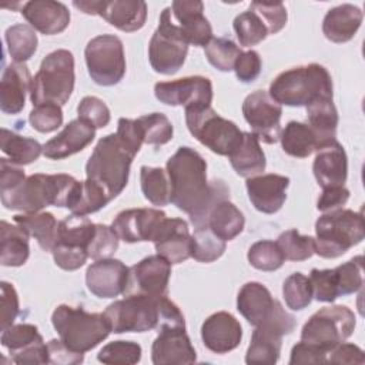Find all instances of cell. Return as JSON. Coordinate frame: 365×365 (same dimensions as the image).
<instances>
[{
    "instance_id": "obj_62",
    "label": "cell",
    "mask_w": 365,
    "mask_h": 365,
    "mask_svg": "<svg viewBox=\"0 0 365 365\" xmlns=\"http://www.w3.org/2000/svg\"><path fill=\"white\" fill-rule=\"evenodd\" d=\"M48 364L57 365H77L84 359V354H78L67 348L61 339H51L47 342Z\"/></svg>"
},
{
    "instance_id": "obj_18",
    "label": "cell",
    "mask_w": 365,
    "mask_h": 365,
    "mask_svg": "<svg viewBox=\"0 0 365 365\" xmlns=\"http://www.w3.org/2000/svg\"><path fill=\"white\" fill-rule=\"evenodd\" d=\"M158 101L167 106L208 107L212 103V84L207 77L190 76L154 86Z\"/></svg>"
},
{
    "instance_id": "obj_46",
    "label": "cell",
    "mask_w": 365,
    "mask_h": 365,
    "mask_svg": "<svg viewBox=\"0 0 365 365\" xmlns=\"http://www.w3.org/2000/svg\"><path fill=\"white\" fill-rule=\"evenodd\" d=\"M248 262L259 271H275L282 267L285 257L277 241L261 240L254 242L247 254Z\"/></svg>"
},
{
    "instance_id": "obj_36",
    "label": "cell",
    "mask_w": 365,
    "mask_h": 365,
    "mask_svg": "<svg viewBox=\"0 0 365 365\" xmlns=\"http://www.w3.org/2000/svg\"><path fill=\"white\" fill-rule=\"evenodd\" d=\"M308 125L314 131L318 148L327 143L336 140V125H338V111L334 106L332 98H319L307 106ZM317 148V150H318Z\"/></svg>"
},
{
    "instance_id": "obj_41",
    "label": "cell",
    "mask_w": 365,
    "mask_h": 365,
    "mask_svg": "<svg viewBox=\"0 0 365 365\" xmlns=\"http://www.w3.org/2000/svg\"><path fill=\"white\" fill-rule=\"evenodd\" d=\"M140 184L144 198L148 200L153 205L163 207L171 202V187L165 170L160 167L143 165L140 168Z\"/></svg>"
},
{
    "instance_id": "obj_21",
    "label": "cell",
    "mask_w": 365,
    "mask_h": 365,
    "mask_svg": "<svg viewBox=\"0 0 365 365\" xmlns=\"http://www.w3.org/2000/svg\"><path fill=\"white\" fill-rule=\"evenodd\" d=\"M128 267L115 258L93 262L86 271V285L97 298H115L125 291Z\"/></svg>"
},
{
    "instance_id": "obj_20",
    "label": "cell",
    "mask_w": 365,
    "mask_h": 365,
    "mask_svg": "<svg viewBox=\"0 0 365 365\" xmlns=\"http://www.w3.org/2000/svg\"><path fill=\"white\" fill-rule=\"evenodd\" d=\"M151 361L154 365L194 364L197 354L185 327H170L158 331V336L151 345Z\"/></svg>"
},
{
    "instance_id": "obj_32",
    "label": "cell",
    "mask_w": 365,
    "mask_h": 365,
    "mask_svg": "<svg viewBox=\"0 0 365 365\" xmlns=\"http://www.w3.org/2000/svg\"><path fill=\"white\" fill-rule=\"evenodd\" d=\"M205 225L221 240L231 241L240 235L245 225L244 214L230 201V197L218 198L210 208Z\"/></svg>"
},
{
    "instance_id": "obj_15",
    "label": "cell",
    "mask_w": 365,
    "mask_h": 365,
    "mask_svg": "<svg viewBox=\"0 0 365 365\" xmlns=\"http://www.w3.org/2000/svg\"><path fill=\"white\" fill-rule=\"evenodd\" d=\"M73 6L86 14H97L127 33L140 30L147 19V4L141 0H76Z\"/></svg>"
},
{
    "instance_id": "obj_17",
    "label": "cell",
    "mask_w": 365,
    "mask_h": 365,
    "mask_svg": "<svg viewBox=\"0 0 365 365\" xmlns=\"http://www.w3.org/2000/svg\"><path fill=\"white\" fill-rule=\"evenodd\" d=\"M1 331V345L10 352L14 364H48L47 344L36 325L13 324Z\"/></svg>"
},
{
    "instance_id": "obj_29",
    "label": "cell",
    "mask_w": 365,
    "mask_h": 365,
    "mask_svg": "<svg viewBox=\"0 0 365 365\" xmlns=\"http://www.w3.org/2000/svg\"><path fill=\"white\" fill-rule=\"evenodd\" d=\"M31 77L24 63H10L1 76L0 108L6 114H19L24 108Z\"/></svg>"
},
{
    "instance_id": "obj_5",
    "label": "cell",
    "mask_w": 365,
    "mask_h": 365,
    "mask_svg": "<svg viewBox=\"0 0 365 365\" xmlns=\"http://www.w3.org/2000/svg\"><path fill=\"white\" fill-rule=\"evenodd\" d=\"M134 157L117 134H108L94 147L86 164V175L113 200L125 188Z\"/></svg>"
},
{
    "instance_id": "obj_53",
    "label": "cell",
    "mask_w": 365,
    "mask_h": 365,
    "mask_svg": "<svg viewBox=\"0 0 365 365\" xmlns=\"http://www.w3.org/2000/svg\"><path fill=\"white\" fill-rule=\"evenodd\" d=\"M309 282L312 287V297L319 302H334L338 297V284L334 269H311Z\"/></svg>"
},
{
    "instance_id": "obj_50",
    "label": "cell",
    "mask_w": 365,
    "mask_h": 365,
    "mask_svg": "<svg viewBox=\"0 0 365 365\" xmlns=\"http://www.w3.org/2000/svg\"><path fill=\"white\" fill-rule=\"evenodd\" d=\"M364 258L362 255H356L352 259L338 265L334 268L336 275L338 292L339 297L351 295L359 291L364 285Z\"/></svg>"
},
{
    "instance_id": "obj_60",
    "label": "cell",
    "mask_w": 365,
    "mask_h": 365,
    "mask_svg": "<svg viewBox=\"0 0 365 365\" xmlns=\"http://www.w3.org/2000/svg\"><path fill=\"white\" fill-rule=\"evenodd\" d=\"M26 180L24 170L20 164L9 158H0V194L10 192Z\"/></svg>"
},
{
    "instance_id": "obj_38",
    "label": "cell",
    "mask_w": 365,
    "mask_h": 365,
    "mask_svg": "<svg viewBox=\"0 0 365 365\" xmlns=\"http://www.w3.org/2000/svg\"><path fill=\"white\" fill-rule=\"evenodd\" d=\"M279 141L282 150L297 158H305L318 148V141L307 123L289 121L284 130H281Z\"/></svg>"
},
{
    "instance_id": "obj_13",
    "label": "cell",
    "mask_w": 365,
    "mask_h": 365,
    "mask_svg": "<svg viewBox=\"0 0 365 365\" xmlns=\"http://www.w3.org/2000/svg\"><path fill=\"white\" fill-rule=\"evenodd\" d=\"M84 57L91 80L104 87L120 83L125 74V57L123 41L114 34H100L91 38Z\"/></svg>"
},
{
    "instance_id": "obj_22",
    "label": "cell",
    "mask_w": 365,
    "mask_h": 365,
    "mask_svg": "<svg viewBox=\"0 0 365 365\" xmlns=\"http://www.w3.org/2000/svg\"><path fill=\"white\" fill-rule=\"evenodd\" d=\"M204 4L198 0H177L171 4V16L177 21L188 44L205 47L212 38V27L204 16Z\"/></svg>"
},
{
    "instance_id": "obj_11",
    "label": "cell",
    "mask_w": 365,
    "mask_h": 365,
    "mask_svg": "<svg viewBox=\"0 0 365 365\" xmlns=\"http://www.w3.org/2000/svg\"><path fill=\"white\" fill-rule=\"evenodd\" d=\"M188 46L180 27L173 20L171 7H165L148 44V60L153 70L164 76L175 74L185 61Z\"/></svg>"
},
{
    "instance_id": "obj_47",
    "label": "cell",
    "mask_w": 365,
    "mask_h": 365,
    "mask_svg": "<svg viewBox=\"0 0 365 365\" xmlns=\"http://www.w3.org/2000/svg\"><path fill=\"white\" fill-rule=\"evenodd\" d=\"M285 259L305 261L315 254V241L309 235H302L297 230L291 228L279 234L277 240Z\"/></svg>"
},
{
    "instance_id": "obj_44",
    "label": "cell",
    "mask_w": 365,
    "mask_h": 365,
    "mask_svg": "<svg viewBox=\"0 0 365 365\" xmlns=\"http://www.w3.org/2000/svg\"><path fill=\"white\" fill-rule=\"evenodd\" d=\"M225 241L218 238L207 225L195 227L191 235V257L200 262H212L225 251Z\"/></svg>"
},
{
    "instance_id": "obj_7",
    "label": "cell",
    "mask_w": 365,
    "mask_h": 365,
    "mask_svg": "<svg viewBox=\"0 0 365 365\" xmlns=\"http://www.w3.org/2000/svg\"><path fill=\"white\" fill-rule=\"evenodd\" d=\"M74 57L66 48L47 54L30 84V100L33 106L57 104L68 101L74 88Z\"/></svg>"
},
{
    "instance_id": "obj_63",
    "label": "cell",
    "mask_w": 365,
    "mask_h": 365,
    "mask_svg": "<svg viewBox=\"0 0 365 365\" xmlns=\"http://www.w3.org/2000/svg\"><path fill=\"white\" fill-rule=\"evenodd\" d=\"M328 359V355L318 349L317 346L307 344L304 341H299L295 344L291 349V358L289 364H325Z\"/></svg>"
},
{
    "instance_id": "obj_14",
    "label": "cell",
    "mask_w": 365,
    "mask_h": 365,
    "mask_svg": "<svg viewBox=\"0 0 365 365\" xmlns=\"http://www.w3.org/2000/svg\"><path fill=\"white\" fill-rule=\"evenodd\" d=\"M242 114L258 140L267 144L279 140L282 107L268 91L257 90L248 94L242 103Z\"/></svg>"
},
{
    "instance_id": "obj_61",
    "label": "cell",
    "mask_w": 365,
    "mask_h": 365,
    "mask_svg": "<svg viewBox=\"0 0 365 365\" xmlns=\"http://www.w3.org/2000/svg\"><path fill=\"white\" fill-rule=\"evenodd\" d=\"M349 198V190L344 185H335V187H327L322 188V192L317 201V208L322 212L334 211L345 205V202Z\"/></svg>"
},
{
    "instance_id": "obj_12",
    "label": "cell",
    "mask_w": 365,
    "mask_h": 365,
    "mask_svg": "<svg viewBox=\"0 0 365 365\" xmlns=\"http://www.w3.org/2000/svg\"><path fill=\"white\" fill-rule=\"evenodd\" d=\"M295 328V318L284 309L279 301L268 315V318L255 327L250 346L247 349V364H268L272 365L279 359L282 336L288 335Z\"/></svg>"
},
{
    "instance_id": "obj_34",
    "label": "cell",
    "mask_w": 365,
    "mask_h": 365,
    "mask_svg": "<svg viewBox=\"0 0 365 365\" xmlns=\"http://www.w3.org/2000/svg\"><path fill=\"white\" fill-rule=\"evenodd\" d=\"M234 171L244 178L259 175L265 170V154L252 133H242L240 144L228 155Z\"/></svg>"
},
{
    "instance_id": "obj_58",
    "label": "cell",
    "mask_w": 365,
    "mask_h": 365,
    "mask_svg": "<svg viewBox=\"0 0 365 365\" xmlns=\"http://www.w3.org/2000/svg\"><path fill=\"white\" fill-rule=\"evenodd\" d=\"M234 71L241 83L254 81L261 73V57L255 50L244 51L234 64Z\"/></svg>"
},
{
    "instance_id": "obj_28",
    "label": "cell",
    "mask_w": 365,
    "mask_h": 365,
    "mask_svg": "<svg viewBox=\"0 0 365 365\" xmlns=\"http://www.w3.org/2000/svg\"><path fill=\"white\" fill-rule=\"evenodd\" d=\"M312 171L317 182L322 188L344 185L348 175V158L344 147L336 140L319 147Z\"/></svg>"
},
{
    "instance_id": "obj_43",
    "label": "cell",
    "mask_w": 365,
    "mask_h": 365,
    "mask_svg": "<svg viewBox=\"0 0 365 365\" xmlns=\"http://www.w3.org/2000/svg\"><path fill=\"white\" fill-rule=\"evenodd\" d=\"M237 38L242 47H251L267 38L268 29L259 14L248 7V10L242 11L234 19L232 23Z\"/></svg>"
},
{
    "instance_id": "obj_3",
    "label": "cell",
    "mask_w": 365,
    "mask_h": 365,
    "mask_svg": "<svg viewBox=\"0 0 365 365\" xmlns=\"http://www.w3.org/2000/svg\"><path fill=\"white\" fill-rule=\"evenodd\" d=\"M269 96L289 107H307L319 98H332V78L317 63L292 67L279 73L269 86Z\"/></svg>"
},
{
    "instance_id": "obj_23",
    "label": "cell",
    "mask_w": 365,
    "mask_h": 365,
    "mask_svg": "<svg viewBox=\"0 0 365 365\" xmlns=\"http://www.w3.org/2000/svg\"><path fill=\"white\" fill-rule=\"evenodd\" d=\"M153 242L157 254L170 264H180L191 257V234L182 218H165Z\"/></svg>"
},
{
    "instance_id": "obj_4",
    "label": "cell",
    "mask_w": 365,
    "mask_h": 365,
    "mask_svg": "<svg viewBox=\"0 0 365 365\" xmlns=\"http://www.w3.org/2000/svg\"><path fill=\"white\" fill-rule=\"evenodd\" d=\"M77 180L68 174H33L17 188L1 194L7 210L38 212L48 205L67 207Z\"/></svg>"
},
{
    "instance_id": "obj_8",
    "label": "cell",
    "mask_w": 365,
    "mask_h": 365,
    "mask_svg": "<svg viewBox=\"0 0 365 365\" xmlns=\"http://www.w3.org/2000/svg\"><path fill=\"white\" fill-rule=\"evenodd\" d=\"M315 254L322 258H338L365 235L362 212L338 208L324 212L315 222Z\"/></svg>"
},
{
    "instance_id": "obj_1",
    "label": "cell",
    "mask_w": 365,
    "mask_h": 365,
    "mask_svg": "<svg viewBox=\"0 0 365 365\" xmlns=\"http://www.w3.org/2000/svg\"><path fill=\"white\" fill-rule=\"evenodd\" d=\"M171 195L170 201L182 212L190 215L195 227L205 225L211 205L221 197H230L222 181L207 180V163L202 155L191 147H180L167 161Z\"/></svg>"
},
{
    "instance_id": "obj_9",
    "label": "cell",
    "mask_w": 365,
    "mask_h": 365,
    "mask_svg": "<svg viewBox=\"0 0 365 365\" xmlns=\"http://www.w3.org/2000/svg\"><path fill=\"white\" fill-rule=\"evenodd\" d=\"M185 123L192 137L218 155H230L240 144L242 133L238 125L208 107H185Z\"/></svg>"
},
{
    "instance_id": "obj_30",
    "label": "cell",
    "mask_w": 365,
    "mask_h": 365,
    "mask_svg": "<svg viewBox=\"0 0 365 365\" xmlns=\"http://www.w3.org/2000/svg\"><path fill=\"white\" fill-rule=\"evenodd\" d=\"M275 301L265 285L251 281L241 287L237 295V309L248 324L257 327L268 318Z\"/></svg>"
},
{
    "instance_id": "obj_48",
    "label": "cell",
    "mask_w": 365,
    "mask_h": 365,
    "mask_svg": "<svg viewBox=\"0 0 365 365\" xmlns=\"http://www.w3.org/2000/svg\"><path fill=\"white\" fill-rule=\"evenodd\" d=\"M143 141L150 145H163L173 138V124L163 113H151L137 118Z\"/></svg>"
},
{
    "instance_id": "obj_33",
    "label": "cell",
    "mask_w": 365,
    "mask_h": 365,
    "mask_svg": "<svg viewBox=\"0 0 365 365\" xmlns=\"http://www.w3.org/2000/svg\"><path fill=\"white\" fill-rule=\"evenodd\" d=\"M94 232L96 224L91 222L86 215L71 214L58 221L54 247L87 254V248Z\"/></svg>"
},
{
    "instance_id": "obj_59",
    "label": "cell",
    "mask_w": 365,
    "mask_h": 365,
    "mask_svg": "<svg viewBox=\"0 0 365 365\" xmlns=\"http://www.w3.org/2000/svg\"><path fill=\"white\" fill-rule=\"evenodd\" d=\"M117 137L120 141L134 154H137L143 145V134L137 120L121 117L117 123Z\"/></svg>"
},
{
    "instance_id": "obj_31",
    "label": "cell",
    "mask_w": 365,
    "mask_h": 365,
    "mask_svg": "<svg viewBox=\"0 0 365 365\" xmlns=\"http://www.w3.org/2000/svg\"><path fill=\"white\" fill-rule=\"evenodd\" d=\"M362 11L354 4H341L327 11L322 21V33L332 43L349 41L362 23Z\"/></svg>"
},
{
    "instance_id": "obj_27",
    "label": "cell",
    "mask_w": 365,
    "mask_h": 365,
    "mask_svg": "<svg viewBox=\"0 0 365 365\" xmlns=\"http://www.w3.org/2000/svg\"><path fill=\"white\" fill-rule=\"evenodd\" d=\"M21 14L34 30L46 36L64 31L70 23V11L67 6L53 0L27 1L21 9Z\"/></svg>"
},
{
    "instance_id": "obj_37",
    "label": "cell",
    "mask_w": 365,
    "mask_h": 365,
    "mask_svg": "<svg viewBox=\"0 0 365 365\" xmlns=\"http://www.w3.org/2000/svg\"><path fill=\"white\" fill-rule=\"evenodd\" d=\"M13 221L34 237L41 250L51 252L58 227V222L51 212H23L14 215Z\"/></svg>"
},
{
    "instance_id": "obj_16",
    "label": "cell",
    "mask_w": 365,
    "mask_h": 365,
    "mask_svg": "<svg viewBox=\"0 0 365 365\" xmlns=\"http://www.w3.org/2000/svg\"><path fill=\"white\" fill-rule=\"evenodd\" d=\"M171 264L161 255H148L128 268L124 295H167Z\"/></svg>"
},
{
    "instance_id": "obj_24",
    "label": "cell",
    "mask_w": 365,
    "mask_h": 365,
    "mask_svg": "<svg viewBox=\"0 0 365 365\" xmlns=\"http://www.w3.org/2000/svg\"><path fill=\"white\" fill-rule=\"evenodd\" d=\"M289 178L279 174H262L247 178L245 187L254 208L264 214H275L287 200Z\"/></svg>"
},
{
    "instance_id": "obj_2",
    "label": "cell",
    "mask_w": 365,
    "mask_h": 365,
    "mask_svg": "<svg viewBox=\"0 0 365 365\" xmlns=\"http://www.w3.org/2000/svg\"><path fill=\"white\" fill-rule=\"evenodd\" d=\"M103 314L114 334L185 327L182 312L167 295H125L124 299L110 304Z\"/></svg>"
},
{
    "instance_id": "obj_64",
    "label": "cell",
    "mask_w": 365,
    "mask_h": 365,
    "mask_svg": "<svg viewBox=\"0 0 365 365\" xmlns=\"http://www.w3.org/2000/svg\"><path fill=\"white\" fill-rule=\"evenodd\" d=\"M328 364H364L365 355L364 351L355 344H338L328 354Z\"/></svg>"
},
{
    "instance_id": "obj_39",
    "label": "cell",
    "mask_w": 365,
    "mask_h": 365,
    "mask_svg": "<svg viewBox=\"0 0 365 365\" xmlns=\"http://www.w3.org/2000/svg\"><path fill=\"white\" fill-rule=\"evenodd\" d=\"M110 201L106 191L87 178L86 181H77L66 208H68L71 214L88 215L104 208Z\"/></svg>"
},
{
    "instance_id": "obj_26",
    "label": "cell",
    "mask_w": 365,
    "mask_h": 365,
    "mask_svg": "<svg viewBox=\"0 0 365 365\" xmlns=\"http://www.w3.org/2000/svg\"><path fill=\"white\" fill-rule=\"evenodd\" d=\"M94 137L96 128L84 120L76 118L43 145V154L50 160H63L84 150Z\"/></svg>"
},
{
    "instance_id": "obj_40",
    "label": "cell",
    "mask_w": 365,
    "mask_h": 365,
    "mask_svg": "<svg viewBox=\"0 0 365 365\" xmlns=\"http://www.w3.org/2000/svg\"><path fill=\"white\" fill-rule=\"evenodd\" d=\"M1 151L16 164L26 165L36 161L43 153V145L30 137L20 135L11 130L1 128Z\"/></svg>"
},
{
    "instance_id": "obj_54",
    "label": "cell",
    "mask_w": 365,
    "mask_h": 365,
    "mask_svg": "<svg viewBox=\"0 0 365 365\" xmlns=\"http://www.w3.org/2000/svg\"><path fill=\"white\" fill-rule=\"evenodd\" d=\"M77 114L78 118L93 125L96 130L106 127L111 118L107 104L101 98L94 96H86L84 98H81L77 106Z\"/></svg>"
},
{
    "instance_id": "obj_6",
    "label": "cell",
    "mask_w": 365,
    "mask_h": 365,
    "mask_svg": "<svg viewBox=\"0 0 365 365\" xmlns=\"http://www.w3.org/2000/svg\"><path fill=\"white\" fill-rule=\"evenodd\" d=\"M51 322L61 342L78 354L91 351L111 332L104 314L87 312L81 307L67 304H61L53 311Z\"/></svg>"
},
{
    "instance_id": "obj_51",
    "label": "cell",
    "mask_w": 365,
    "mask_h": 365,
    "mask_svg": "<svg viewBox=\"0 0 365 365\" xmlns=\"http://www.w3.org/2000/svg\"><path fill=\"white\" fill-rule=\"evenodd\" d=\"M97 359L103 364L133 365L141 359V346L134 341H113L101 348Z\"/></svg>"
},
{
    "instance_id": "obj_49",
    "label": "cell",
    "mask_w": 365,
    "mask_h": 365,
    "mask_svg": "<svg viewBox=\"0 0 365 365\" xmlns=\"http://www.w3.org/2000/svg\"><path fill=\"white\" fill-rule=\"evenodd\" d=\"M282 297L287 307L292 311L307 308L314 298L309 278L301 272L291 274L282 284Z\"/></svg>"
},
{
    "instance_id": "obj_55",
    "label": "cell",
    "mask_w": 365,
    "mask_h": 365,
    "mask_svg": "<svg viewBox=\"0 0 365 365\" xmlns=\"http://www.w3.org/2000/svg\"><path fill=\"white\" fill-rule=\"evenodd\" d=\"M29 121L38 133L56 131L63 124L61 106L57 104H40L34 106L30 111Z\"/></svg>"
},
{
    "instance_id": "obj_42",
    "label": "cell",
    "mask_w": 365,
    "mask_h": 365,
    "mask_svg": "<svg viewBox=\"0 0 365 365\" xmlns=\"http://www.w3.org/2000/svg\"><path fill=\"white\" fill-rule=\"evenodd\" d=\"M7 51L14 63H24L33 57L37 50L36 30L29 24H14L6 30Z\"/></svg>"
},
{
    "instance_id": "obj_10",
    "label": "cell",
    "mask_w": 365,
    "mask_h": 365,
    "mask_svg": "<svg viewBox=\"0 0 365 365\" xmlns=\"http://www.w3.org/2000/svg\"><path fill=\"white\" fill-rule=\"evenodd\" d=\"M355 314L345 305L324 307L302 327L301 341L311 344L327 355L355 329Z\"/></svg>"
},
{
    "instance_id": "obj_25",
    "label": "cell",
    "mask_w": 365,
    "mask_h": 365,
    "mask_svg": "<svg viewBox=\"0 0 365 365\" xmlns=\"http://www.w3.org/2000/svg\"><path fill=\"white\" fill-rule=\"evenodd\" d=\"M201 338L211 352L227 354L240 345L242 328L232 314L220 311L202 322Z\"/></svg>"
},
{
    "instance_id": "obj_45",
    "label": "cell",
    "mask_w": 365,
    "mask_h": 365,
    "mask_svg": "<svg viewBox=\"0 0 365 365\" xmlns=\"http://www.w3.org/2000/svg\"><path fill=\"white\" fill-rule=\"evenodd\" d=\"M204 51L208 63L220 71L234 70L235 60L242 53L237 43L228 37H212Z\"/></svg>"
},
{
    "instance_id": "obj_35",
    "label": "cell",
    "mask_w": 365,
    "mask_h": 365,
    "mask_svg": "<svg viewBox=\"0 0 365 365\" xmlns=\"http://www.w3.org/2000/svg\"><path fill=\"white\" fill-rule=\"evenodd\" d=\"M30 234L19 224L0 222V262L4 267H20L29 255Z\"/></svg>"
},
{
    "instance_id": "obj_19",
    "label": "cell",
    "mask_w": 365,
    "mask_h": 365,
    "mask_svg": "<svg viewBox=\"0 0 365 365\" xmlns=\"http://www.w3.org/2000/svg\"><path fill=\"white\" fill-rule=\"evenodd\" d=\"M165 218V212L157 208H130L117 214L111 228L120 240L130 244L153 241Z\"/></svg>"
},
{
    "instance_id": "obj_52",
    "label": "cell",
    "mask_w": 365,
    "mask_h": 365,
    "mask_svg": "<svg viewBox=\"0 0 365 365\" xmlns=\"http://www.w3.org/2000/svg\"><path fill=\"white\" fill-rule=\"evenodd\" d=\"M118 241L120 238L111 227L106 224H96V232L87 248L88 258L94 261L111 258L118 248Z\"/></svg>"
},
{
    "instance_id": "obj_56",
    "label": "cell",
    "mask_w": 365,
    "mask_h": 365,
    "mask_svg": "<svg viewBox=\"0 0 365 365\" xmlns=\"http://www.w3.org/2000/svg\"><path fill=\"white\" fill-rule=\"evenodd\" d=\"M252 10H255L259 17L264 20L268 33L275 34L284 29L287 24V9L282 3H265V1H252L250 4Z\"/></svg>"
},
{
    "instance_id": "obj_57",
    "label": "cell",
    "mask_w": 365,
    "mask_h": 365,
    "mask_svg": "<svg viewBox=\"0 0 365 365\" xmlns=\"http://www.w3.org/2000/svg\"><path fill=\"white\" fill-rule=\"evenodd\" d=\"M1 289V329L13 325L14 319L20 314V304H19V295L13 284L7 281L0 282Z\"/></svg>"
}]
</instances>
